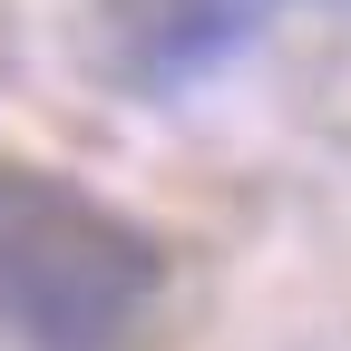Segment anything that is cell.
<instances>
[{
	"mask_svg": "<svg viewBox=\"0 0 351 351\" xmlns=\"http://www.w3.org/2000/svg\"><path fill=\"white\" fill-rule=\"evenodd\" d=\"M166 283L156 244L59 176L0 166V332L29 351H117Z\"/></svg>",
	"mask_w": 351,
	"mask_h": 351,
	"instance_id": "obj_1",
	"label": "cell"
},
{
	"mask_svg": "<svg viewBox=\"0 0 351 351\" xmlns=\"http://www.w3.org/2000/svg\"><path fill=\"white\" fill-rule=\"evenodd\" d=\"M263 20H283V0H98V69L117 88L176 98L215 78Z\"/></svg>",
	"mask_w": 351,
	"mask_h": 351,
	"instance_id": "obj_2",
	"label": "cell"
}]
</instances>
